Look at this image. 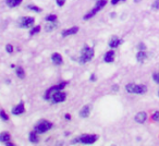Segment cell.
<instances>
[{
    "mask_svg": "<svg viewBox=\"0 0 159 146\" xmlns=\"http://www.w3.org/2000/svg\"><path fill=\"white\" fill-rule=\"evenodd\" d=\"M37 134H38V133L35 131L32 132V133H29V141H31V143H34V144H35V143H38L39 140L37 137Z\"/></svg>",
    "mask_w": 159,
    "mask_h": 146,
    "instance_id": "obj_20",
    "label": "cell"
},
{
    "mask_svg": "<svg viewBox=\"0 0 159 146\" xmlns=\"http://www.w3.org/2000/svg\"><path fill=\"white\" fill-rule=\"evenodd\" d=\"M121 43H122V39H120L119 37H117V36H113V37H111L110 40H109V47H110L111 49H115L117 47H119Z\"/></svg>",
    "mask_w": 159,
    "mask_h": 146,
    "instance_id": "obj_9",
    "label": "cell"
},
{
    "mask_svg": "<svg viewBox=\"0 0 159 146\" xmlns=\"http://www.w3.org/2000/svg\"><path fill=\"white\" fill-rule=\"evenodd\" d=\"M90 80H92V81H95V80H96V78H95V74H92V76H90Z\"/></svg>",
    "mask_w": 159,
    "mask_h": 146,
    "instance_id": "obj_34",
    "label": "cell"
},
{
    "mask_svg": "<svg viewBox=\"0 0 159 146\" xmlns=\"http://www.w3.org/2000/svg\"><path fill=\"white\" fill-rule=\"evenodd\" d=\"M34 22H35V20L32 17H23V18H21L19 20L18 25L20 27H29V26L33 25Z\"/></svg>",
    "mask_w": 159,
    "mask_h": 146,
    "instance_id": "obj_7",
    "label": "cell"
},
{
    "mask_svg": "<svg viewBox=\"0 0 159 146\" xmlns=\"http://www.w3.org/2000/svg\"><path fill=\"white\" fill-rule=\"evenodd\" d=\"M90 105H86V106H84L82 109H81V111H80V116L82 118H87L88 116H90Z\"/></svg>",
    "mask_w": 159,
    "mask_h": 146,
    "instance_id": "obj_14",
    "label": "cell"
},
{
    "mask_svg": "<svg viewBox=\"0 0 159 146\" xmlns=\"http://www.w3.org/2000/svg\"><path fill=\"white\" fill-rule=\"evenodd\" d=\"M52 128V123L47 120H42L40 122H38L35 128H34V131L37 132V133H45V132L49 131L50 129Z\"/></svg>",
    "mask_w": 159,
    "mask_h": 146,
    "instance_id": "obj_6",
    "label": "cell"
},
{
    "mask_svg": "<svg viewBox=\"0 0 159 146\" xmlns=\"http://www.w3.org/2000/svg\"><path fill=\"white\" fill-rule=\"evenodd\" d=\"M152 8L154 10H159V0H155L152 4Z\"/></svg>",
    "mask_w": 159,
    "mask_h": 146,
    "instance_id": "obj_26",
    "label": "cell"
},
{
    "mask_svg": "<svg viewBox=\"0 0 159 146\" xmlns=\"http://www.w3.org/2000/svg\"><path fill=\"white\" fill-rule=\"evenodd\" d=\"M65 84H67V83H64V82H63V83H59L58 85H56V86H54V87L49 88L47 92H46V94H45V99L48 100V99H49V96H50L52 93L56 92V91H60V89H62L65 86Z\"/></svg>",
    "mask_w": 159,
    "mask_h": 146,
    "instance_id": "obj_8",
    "label": "cell"
},
{
    "mask_svg": "<svg viewBox=\"0 0 159 146\" xmlns=\"http://www.w3.org/2000/svg\"><path fill=\"white\" fill-rule=\"evenodd\" d=\"M10 134L8 132H1L0 133V142L2 143H8L10 141Z\"/></svg>",
    "mask_w": 159,
    "mask_h": 146,
    "instance_id": "obj_18",
    "label": "cell"
},
{
    "mask_svg": "<svg viewBox=\"0 0 159 146\" xmlns=\"http://www.w3.org/2000/svg\"><path fill=\"white\" fill-rule=\"evenodd\" d=\"M46 21L47 22H56L57 21V17L54 14H49L48 17H46Z\"/></svg>",
    "mask_w": 159,
    "mask_h": 146,
    "instance_id": "obj_22",
    "label": "cell"
},
{
    "mask_svg": "<svg viewBox=\"0 0 159 146\" xmlns=\"http://www.w3.org/2000/svg\"><path fill=\"white\" fill-rule=\"evenodd\" d=\"M153 80H154L157 84H159V72H156V73L153 74Z\"/></svg>",
    "mask_w": 159,
    "mask_h": 146,
    "instance_id": "obj_27",
    "label": "cell"
},
{
    "mask_svg": "<svg viewBox=\"0 0 159 146\" xmlns=\"http://www.w3.org/2000/svg\"><path fill=\"white\" fill-rule=\"evenodd\" d=\"M23 0H6V2H7V6L10 8H15L20 6L21 2Z\"/></svg>",
    "mask_w": 159,
    "mask_h": 146,
    "instance_id": "obj_17",
    "label": "cell"
},
{
    "mask_svg": "<svg viewBox=\"0 0 159 146\" xmlns=\"http://www.w3.org/2000/svg\"><path fill=\"white\" fill-rule=\"evenodd\" d=\"M64 118L67 119V120H70V119H71V116H70L69 114H67L64 116Z\"/></svg>",
    "mask_w": 159,
    "mask_h": 146,
    "instance_id": "obj_33",
    "label": "cell"
},
{
    "mask_svg": "<svg viewBox=\"0 0 159 146\" xmlns=\"http://www.w3.org/2000/svg\"><path fill=\"white\" fill-rule=\"evenodd\" d=\"M97 140H98V135H95V134H83V135L76 137L73 142L83 143V144H94Z\"/></svg>",
    "mask_w": 159,
    "mask_h": 146,
    "instance_id": "obj_4",
    "label": "cell"
},
{
    "mask_svg": "<svg viewBox=\"0 0 159 146\" xmlns=\"http://www.w3.org/2000/svg\"><path fill=\"white\" fill-rule=\"evenodd\" d=\"M106 4H107V0H98L97 2H96V6L94 7V9H92L88 13H86V15H84V20H88V19L93 18L97 12H99L101 9L105 8Z\"/></svg>",
    "mask_w": 159,
    "mask_h": 146,
    "instance_id": "obj_3",
    "label": "cell"
},
{
    "mask_svg": "<svg viewBox=\"0 0 159 146\" xmlns=\"http://www.w3.org/2000/svg\"><path fill=\"white\" fill-rule=\"evenodd\" d=\"M94 58V49L92 47L85 46L81 51V57H80V61L82 63H85V62H88L92 59Z\"/></svg>",
    "mask_w": 159,
    "mask_h": 146,
    "instance_id": "obj_1",
    "label": "cell"
},
{
    "mask_svg": "<svg viewBox=\"0 0 159 146\" xmlns=\"http://www.w3.org/2000/svg\"><path fill=\"white\" fill-rule=\"evenodd\" d=\"M125 89H127V93L130 94H144L147 91V87L143 84H134V83H130L125 86Z\"/></svg>",
    "mask_w": 159,
    "mask_h": 146,
    "instance_id": "obj_2",
    "label": "cell"
},
{
    "mask_svg": "<svg viewBox=\"0 0 159 146\" xmlns=\"http://www.w3.org/2000/svg\"><path fill=\"white\" fill-rule=\"evenodd\" d=\"M56 1H57V4H58L59 7H62L65 4V0H56Z\"/></svg>",
    "mask_w": 159,
    "mask_h": 146,
    "instance_id": "obj_31",
    "label": "cell"
},
{
    "mask_svg": "<svg viewBox=\"0 0 159 146\" xmlns=\"http://www.w3.org/2000/svg\"><path fill=\"white\" fill-rule=\"evenodd\" d=\"M1 118H2V120L4 121H7L9 118L7 117V114H6V112H4V110H1Z\"/></svg>",
    "mask_w": 159,
    "mask_h": 146,
    "instance_id": "obj_28",
    "label": "cell"
},
{
    "mask_svg": "<svg viewBox=\"0 0 159 146\" xmlns=\"http://www.w3.org/2000/svg\"><path fill=\"white\" fill-rule=\"evenodd\" d=\"M134 119H135V121L138 122V123H144L146 121V119H147V114H145V112H143V111H141V112L136 114Z\"/></svg>",
    "mask_w": 159,
    "mask_h": 146,
    "instance_id": "obj_12",
    "label": "cell"
},
{
    "mask_svg": "<svg viewBox=\"0 0 159 146\" xmlns=\"http://www.w3.org/2000/svg\"><path fill=\"white\" fill-rule=\"evenodd\" d=\"M39 31H40V26H35L34 29H32L29 31V34H31V35H35L37 33H39Z\"/></svg>",
    "mask_w": 159,
    "mask_h": 146,
    "instance_id": "obj_23",
    "label": "cell"
},
{
    "mask_svg": "<svg viewBox=\"0 0 159 146\" xmlns=\"http://www.w3.org/2000/svg\"><path fill=\"white\" fill-rule=\"evenodd\" d=\"M56 27H57L56 22H48L47 24H46V26H45V29H46V32H51V31H54Z\"/></svg>",
    "mask_w": 159,
    "mask_h": 146,
    "instance_id": "obj_19",
    "label": "cell"
},
{
    "mask_svg": "<svg viewBox=\"0 0 159 146\" xmlns=\"http://www.w3.org/2000/svg\"><path fill=\"white\" fill-rule=\"evenodd\" d=\"M65 98H67V94L64 92H62V89H60V91H56V92L52 93L50 96H49V99L48 100H50L51 103L54 104H59V103H63L65 100Z\"/></svg>",
    "mask_w": 159,
    "mask_h": 146,
    "instance_id": "obj_5",
    "label": "cell"
},
{
    "mask_svg": "<svg viewBox=\"0 0 159 146\" xmlns=\"http://www.w3.org/2000/svg\"><path fill=\"white\" fill-rule=\"evenodd\" d=\"M77 32H79V27H77V26H74V27H71V29H64V31L62 32V36H63V37H67V36H69V35L76 34Z\"/></svg>",
    "mask_w": 159,
    "mask_h": 146,
    "instance_id": "obj_13",
    "label": "cell"
},
{
    "mask_svg": "<svg viewBox=\"0 0 159 146\" xmlns=\"http://www.w3.org/2000/svg\"><path fill=\"white\" fill-rule=\"evenodd\" d=\"M51 60L56 65H60V64L63 63V59H62V56L58 53H54V54L51 55Z\"/></svg>",
    "mask_w": 159,
    "mask_h": 146,
    "instance_id": "obj_10",
    "label": "cell"
},
{
    "mask_svg": "<svg viewBox=\"0 0 159 146\" xmlns=\"http://www.w3.org/2000/svg\"><path fill=\"white\" fill-rule=\"evenodd\" d=\"M138 50H145L146 49V46H145L143 43H140L138 45Z\"/></svg>",
    "mask_w": 159,
    "mask_h": 146,
    "instance_id": "obj_29",
    "label": "cell"
},
{
    "mask_svg": "<svg viewBox=\"0 0 159 146\" xmlns=\"http://www.w3.org/2000/svg\"><path fill=\"white\" fill-rule=\"evenodd\" d=\"M141 0H134V2H140Z\"/></svg>",
    "mask_w": 159,
    "mask_h": 146,
    "instance_id": "obj_35",
    "label": "cell"
},
{
    "mask_svg": "<svg viewBox=\"0 0 159 146\" xmlns=\"http://www.w3.org/2000/svg\"><path fill=\"white\" fill-rule=\"evenodd\" d=\"M158 96H159V91H158Z\"/></svg>",
    "mask_w": 159,
    "mask_h": 146,
    "instance_id": "obj_36",
    "label": "cell"
},
{
    "mask_svg": "<svg viewBox=\"0 0 159 146\" xmlns=\"http://www.w3.org/2000/svg\"><path fill=\"white\" fill-rule=\"evenodd\" d=\"M136 59H138V62H144L147 59V55H146V53H145L144 50H140L138 53V55H136Z\"/></svg>",
    "mask_w": 159,
    "mask_h": 146,
    "instance_id": "obj_16",
    "label": "cell"
},
{
    "mask_svg": "<svg viewBox=\"0 0 159 146\" xmlns=\"http://www.w3.org/2000/svg\"><path fill=\"white\" fill-rule=\"evenodd\" d=\"M25 111V107H24V104L23 103H20L18 105V106H15V107H13L12 108V114H23Z\"/></svg>",
    "mask_w": 159,
    "mask_h": 146,
    "instance_id": "obj_11",
    "label": "cell"
},
{
    "mask_svg": "<svg viewBox=\"0 0 159 146\" xmlns=\"http://www.w3.org/2000/svg\"><path fill=\"white\" fill-rule=\"evenodd\" d=\"M16 75H18L20 78H24L25 72H24V70H23L22 67H16Z\"/></svg>",
    "mask_w": 159,
    "mask_h": 146,
    "instance_id": "obj_21",
    "label": "cell"
},
{
    "mask_svg": "<svg viewBox=\"0 0 159 146\" xmlns=\"http://www.w3.org/2000/svg\"><path fill=\"white\" fill-rule=\"evenodd\" d=\"M6 49H7V53H12L13 51V47H12V45H7V47H6Z\"/></svg>",
    "mask_w": 159,
    "mask_h": 146,
    "instance_id": "obj_30",
    "label": "cell"
},
{
    "mask_svg": "<svg viewBox=\"0 0 159 146\" xmlns=\"http://www.w3.org/2000/svg\"><path fill=\"white\" fill-rule=\"evenodd\" d=\"M104 60H105V62H112V61L115 60V51L113 50H109V51H107L105 55V57H104Z\"/></svg>",
    "mask_w": 159,
    "mask_h": 146,
    "instance_id": "obj_15",
    "label": "cell"
},
{
    "mask_svg": "<svg viewBox=\"0 0 159 146\" xmlns=\"http://www.w3.org/2000/svg\"><path fill=\"white\" fill-rule=\"evenodd\" d=\"M152 119L154 120V121L159 122V111H156V112H154V114H153Z\"/></svg>",
    "mask_w": 159,
    "mask_h": 146,
    "instance_id": "obj_25",
    "label": "cell"
},
{
    "mask_svg": "<svg viewBox=\"0 0 159 146\" xmlns=\"http://www.w3.org/2000/svg\"><path fill=\"white\" fill-rule=\"evenodd\" d=\"M27 8H29V10L35 11V12H40V11H42V9H40V8L36 7V6H33V4H29V6H27Z\"/></svg>",
    "mask_w": 159,
    "mask_h": 146,
    "instance_id": "obj_24",
    "label": "cell"
},
{
    "mask_svg": "<svg viewBox=\"0 0 159 146\" xmlns=\"http://www.w3.org/2000/svg\"><path fill=\"white\" fill-rule=\"evenodd\" d=\"M120 1H124V0H111V4L112 6H116L118 2H120Z\"/></svg>",
    "mask_w": 159,
    "mask_h": 146,
    "instance_id": "obj_32",
    "label": "cell"
}]
</instances>
